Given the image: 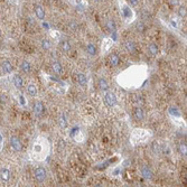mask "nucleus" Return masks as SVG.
Instances as JSON below:
<instances>
[{
    "label": "nucleus",
    "instance_id": "nucleus-1",
    "mask_svg": "<svg viewBox=\"0 0 187 187\" xmlns=\"http://www.w3.org/2000/svg\"><path fill=\"white\" fill-rule=\"evenodd\" d=\"M146 78V68L142 66H132L122 72L118 76L119 84L124 87H137L144 82Z\"/></svg>",
    "mask_w": 187,
    "mask_h": 187
},
{
    "label": "nucleus",
    "instance_id": "nucleus-2",
    "mask_svg": "<svg viewBox=\"0 0 187 187\" xmlns=\"http://www.w3.org/2000/svg\"><path fill=\"white\" fill-rule=\"evenodd\" d=\"M33 155L36 157V159H44L48 151V145L47 141L44 138H38L33 145Z\"/></svg>",
    "mask_w": 187,
    "mask_h": 187
},
{
    "label": "nucleus",
    "instance_id": "nucleus-3",
    "mask_svg": "<svg viewBox=\"0 0 187 187\" xmlns=\"http://www.w3.org/2000/svg\"><path fill=\"white\" fill-rule=\"evenodd\" d=\"M104 102L108 107H114L117 103H118V99H117V95L114 92L112 91H105L104 94Z\"/></svg>",
    "mask_w": 187,
    "mask_h": 187
},
{
    "label": "nucleus",
    "instance_id": "nucleus-4",
    "mask_svg": "<svg viewBox=\"0 0 187 187\" xmlns=\"http://www.w3.org/2000/svg\"><path fill=\"white\" fill-rule=\"evenodd\" d=\"M34 176L37 182L42 183L46 179V176H47V171L44 167H37L36 169L34 170Z\"/></svg>",
    "mask_w": 187,
    "mask_h": 187
},
{
    "label": "nucleus",
    "instance_id": "nucleus-5",
    "mask_svg": "<svg viewBox=\"0 0 187 187\" xmlns=\"http://www.w3.org/2000/svg\"><path fill=\"white\" fill-rule=\"evenodd\" d=\"M9 144H10V147H11L15 151H20V150L23 149L21 141L18 139L17 137H15V136L10 137V139H9Z\"/></svg>",
    "mask_w": 187,
    "mask_h": 187
},
{
    "label": "nucleus",
    "instance_id": "nucleus-6",
    "mask_svg": "<svg viewBox=\"0 0 187 187\" xmlns=\"http://www.w3.org/2000/svg\"><path fill=\"white\" fill-rule=\"evenodd\" d=\"M140 173H141V176L145 179H151L153 176V170L150 169L148 166H142L141 169H140Z\"/></svg>",
    "mask_w": 187,
    "mask_h": 187
},
{
    "label": "nucleus",
    "instance_id": "nucleus-7",
    "mask_svg": "<svg viewBox=\"0 0 187 187\" xmlns=\"http://www.w3.org/2000/svg\"><path fill=\"white\" fill-rule=\"evenodd\" d=\"M1 68H2V72L6 73V74H9V73H11L14 71V66L10 63V60H5L1 63Z\"/></svg>",
    "mask_w": 187,
    "mask_h": 187
},
{
    "label": "nucleus",
    "instance_id": "nucleus-8",
    "mask_svg": "<svg viewBox=\"0 0 187 187\" xmlns=\"http://www.w3.org/2000/svg\"><path fill=\"white\" fill-rule=\"evenodd\" d=\"M76 82L80 86L84 87V86L87 85V76L85 75L84 73H77L76 74Z\"/></svg>",
    "mask_w": 187,
    "mask_h": 187
},
{
    "label": "nucleus",
    "instance_id": "nucleus-9",
    "mask_svg": "<svg viewBox=\"0 0 187 187\" xmlns=\"http://www.w3.org/2000/svg\"><path fill=\"white\" fill-rule=\"evenodd\" d=\"M35 15H36V17L38 18V19H41V20H44L45 17H46L45 10H44V8L41 5H36L35 6Z\"/></svg>",
    "mask_w": 187,
    "mask_h": 187
},
{
    "label": "nucleus",
    "instance_id": "nucleus-10",
    "mask_svg": "<svg viewBox=\"0 0 187 187\" xmlns=\"http://www.w3.org/2000/svg\"><path fill=\"white\" fill-rule=\"evenodd\" d=\"M10 176H11V174H10V170L8 168L0 169V179L2 182H8L9 179H10Z\"/></svg>",
    "mask_w": 187,
    "mask_h": 187
},
{
    "label": "nucleus",
    "instance_id": "nucleus-11",
    "mask_svg": "<svg viewBox=\"0 0 187 187\" xmlns=\"http://www.w3.org/2000/svg\"><path fill=\"white\" fill-rule=\"evenodd\" d=\"M124 48H126V51L128 53H135L136 52V43L133 42V41H127V42L124 43Z\"/></svg>",
    "mask_w": 187,
    "mask_h": 187
},
{
    "label": "nucleus",
    "instance_id": "nucleus-12",
    "mask_svg": "<svg viewBox=\"0 0 187 187\" xmlns=\"http://www.w3.org/2000/svg\"><path fill=\"white\" fill-rule=\"evenodd\" d=\"M14 84H15V86L17 87L18 90H21L24 87V80H23V77L20 76V75H18V74H16L14 76Z\"/></svg>",
    "mask_w": 187,
    "mask_h": 187
},
{
    "label": "nucleus",
    "instance_id": "nucleus-13",
    "mask_svg": "<svg viewBox=\"0 0 187 187\" xmlns=\"http://www.w3.org/2000/svg\"><path fill=\"white\" fill-rule=\"evenodd\" d=\"M98 85H99V87H100L101 91H104V92H105V91L109 90V82H108V80L104 78V77H101V78L99 80Z\"/></svg>",
    "mask_w": 187,
    "mask_h": 187
},
{
    "label": "nucleus",
    "instance_id": "nucleus-14",
    "mask_svg": "<svg viewBox=\"0 0 187 187\" xmlns=\"http://www.w3.org/2000/svg\"><path fill=\"white\" fill-rule=\"evenodd\" d=\"M148 52L153 55V56H157L159 54V47L155 44V43H150L148 45Z\"/></svg>",
    "mask_w": 187,
    "mask_h": 187
},
{
    "label": "nucleus",
    "instance_id": "nucleus-15",
    "mask_svg": "<svg viewBox=\"0 0 187 187\" xmlns=\"http://www.w3.org/2000/svg\"><path fill=\"white\" fill-rule=\"evenodd\" d=\"M19 68H20V71L24 72V73H29L30 69H32V65H30V63H29L28 60H23V62L20 63Z\"/></svg>",
    "mask_w": 187,
    "mask_h": 187
},
{
    "label": "nucleus",
    "instance_id": "nucleus-16",
    "mask_svg": "<svg viewBox=\"0 0 187 187\" xmlns=\"http://www.w3.org/2000/svg\"><path fill=\"white\" fill-rule=\"evenodd\" d=\"M52 68H53L54 73L57 74V75H60V74L63 73V65L60 64V62H54V63L52 64Z\"/></svg>",
    "mask_w": 187,
    "mask_h": 187
},
{
    "label": "nucleus",
    "instance_id": "nucleus-17",
    "mask_svg": "<svg viewBox=\"0 0 187 187\" xmlns=\"http://www.w3.org/2000/svg\"><path fill=\"white\" fill-rule=\"evenodd\" d=\"M27 93L29 94L32 98H35V96H37V93H38V91H37V87H36V85L33 84V83H30V84H28L27 86Z\"/></svg>",
    "mask_w": 187,
    "mask_h": 187
},
{
    "label": "nucleus",
    "instance_id": "nucleus-18",
    "mask_svg": "<svg viewBox=\"0 0 187 187\" xmlns=\"http://www.w3.org/2000/svg\"><path fill=\"white\" fill-rule=\"evenodd\" d=\"M67 119L65 117L64 113H60V117H58V126H60L62 129H66L67 128Z\"/></svg>",
    "mask_w": 187,
    "mask_h": 187
},
{
    "label": "nucleus",
    "instance_id": "nucleus-19",
    "mask_svg": "<svg viewBox=\"0 0 187 187\" xmlns=\"http://www.w3.org/2000/svg\"><path fill=\"white\" fill-rule=\"evenodd\" d=\"M34 112L36 116H42L43 112H44V104L42 102H36L34 107Z\"/></svg>",
    "mask_w": 187,
    "mask_h": 187
},
{
    "label": "nucleus",
    "instance_id": "nucleus-20",
    "mask_svg": "<svg viewBox=\"0 0 187 187\" xmlns=\"http://www.w3.org/2000/svg\"><path fill=\"white\" fill-rule=\"evenodd\" d=\"M135 117L137 120H144L145 119V111L142 110V108L137 107L135 109Z\"/></svg>",
    "mask_w": 187,
    "mask_h": 187
},
{
    "label": "nucleus",
    "instance_id": "nucleus-21",
    "mask_svg": "<svg viewBox=\"0 0 187 187\" xmlns=\"http://www.w3.org/2000/svg\"><path fill=\"white\" fill-rule=\"evenodd\" d=\"M86 53H87L89 55H91V56H95V55H96V47H95V45L89 43V44L86 45Z\"/></svg>",
    "mask_w": 187,
    "mask_h": 187
},
{
    "label": "nucleus",
    "instance_id": "nucleus-22",
    "mask_svg": "<svg viewBox=\"0 0 187 187\" xmlns=\"http://www.w3.org/2000/svg\"><path fill=\"white\" fill-rule=\"evenodd\" d=\"M60 48H62V51L64 52V53H69L71 50H72V46H71V44L68 41H63V42L60 43Z\"/></svg>",
    "mask_w": 187,
    "mask_h": 187
},
{
    "label": "nucleus",
    "instance_id": "nucleus-23",
    "mask_svg": "<svg viewBox=\"0 0 187 187\" xmlns=\"http://www.w3.org/2000/svg\"><path fill=\"white\" fill-rule=\"evenodd\" d=\"M112 44H113V42L111 41L110 38H105V39L103 41V45H102L103 53H105V52L109 51V50H110V47L112 46Z\"/></svg>",
    "mask_w": 187,
    "mask_h": 187
},
{
    "label": "nucleus",
    "instance_id": "nucleus-24",
    "mask_svg": "<svg viewBox=\"0 0 187 187\" xmlns=\"http://www.w3.org/2000/svg\"><path fill=\"white\" fill-rule=\"evenodd\" d=\"M110 64L112 66H118L120 64V57L117 54H112L110 56Z\"/></svg>",
    "mask_w": 187,
    "mask_h": 187
},
{
    "label": "nucleus",
    "instance_id": "nucleus-25",
    "mask_svg": "<svg viewBox=\"0 0 187 187\" xmlns=\"http://www.w3.org/2000/svg\"><path fill=\"white\" fill-rule=\"evenodd\" d=\"M107 28L109 29V32L111 33H116V30H117V26H116V23H114V20H108L107 21Z\"/></svg>",
    "mask_w": 187,
    "mask_h": 187
},
{
    "label": "nucleus",
    "instance_id": "nucleus-26",
    "mask_svg": "<svg viewBox=\"0 0 187 187\" xmlns=\"http://www.w3.org/2000/svg\"><path fill=\"white\" fill-rule=\"evenodd\" d=\"M168 112H169V114L171 117H176V118H180V113H179V110L176 108V107H170L169 109H168Z\"/></svg>",
    "mask_w": 187,
    "mask_h": 187
},
{
    "label": "nucleus",
    "instance_id": "nucleus-27",
    "mask_svg": "<svg viewBox=\"0 0 187 187\" xmlns=\"http://www.w3.org/2000/svg\"><path fill=\"white\" fill-rule=\"evenodd\" d=\"M41 46H42V48L44 51H48V50H51L52 43L50 39H43L41 42Z\"/></svg>",
    "mask_w": 187,
    "mask_h": 187
},
{
    "label": "nucleus",
    "instance_id": "nucleus-28",
    "mask_svg": "<svg viewBox=\"0 0 187 187\" xmlns=\"http://www.w3.org/2000/svg\"><path fill=\"white\" fill-rule=\"evenodd\" d=\"M151 148H153V151L155 153H160L162 150V146L159 145L157 141H153V144H151Z\"/></svg>",
    "mask_w": 187,
    "mask_h": 187
},
{
    "label": "nucleus",
    "instance_id": "nucleus-29",
    "mask_svg": "<svg viewBox=\"0 0 187 187\" xmlns=\"http://www.w3.org/2000/svg\"><path fill=\"white\" fill-rule=\"evenodd\" d=\"M122 10H123V14L126 17H132V11L129 9L128 6H122Z\"/></svg>",
    "mask_w": 187,
    "mask_h": 187
},
{
    "label": "nucleus",
    "instance_id": "nucleus-30",
    "mask_svg": "<svg viewBox=\"0 0 187 187\" xmlns=\"http://www.w3.org/2000/svg\"><path fill=\"white\" fill-rule=\"evenodd\" d=\"M178 15L180 17H185L186 16V7L184 5L179 6V9H178Z\"/></svg>",
    "mask_w": 187,
    "mask_h": 187
},
{
    "label": "nucleus",
    "instance_id": "nucleus-31",
    "mask_svg": "<svg viewBox=\"0 0 187 187\" xmlns=\"http://www.w3.org/2000/svg\"><path fill=\"white\" fill-rule=\"evenodd\" d=\"M179 149H180V153H183L184 156H186V155H187V146L185 145V144L180 145V147H179Z\"/></svg>",
    "mask_w": 187,
    "mask_h": 187
},
{
    "label": "nucleus",
    "instance_id": "nucleus-32",
    "mask_svg": "<svg viewBox=\"0 0 187 187\" xmlns=\"http://www.w3.org/2000/svg\"><path fill=\"white\" fill-rule=\"evenodd\" d=\"M137 29H138V30H140V32H142V30L145 29V26H144V24H142V23H139V24L137 25Z\"/></svg>",
    "mask_w": 187,
    "mask_h": 187
},
{
    "label": "nucleus",
    "instance_id": "nucleus-33",
    "mask_svg": "<svg viewBox=\"0 0 187 187\" xmlns=\"http://www.w3.org/2000/svg\"><path fill=\"white\" fill-rule=\"evenodd\" d=\"M170 23H171V26H173V27H175V28H176V27H178V21H177V20L171 19V20H170Z\"/></svg>",
    "mask_w": 187,
    "mask_h": 187
},
{
    "label": "nucleus",
    "instance_id": "nucleus-34",
    "mask_svg": "<svg viewBox=\"0 0 187 187\" xmlns=\"http://www.w3.org/2000/svg\"><path fill=\"white\" fill-rule=\"evenodd\" d=\"M129 2H130L131 6H137L138 2H139V0H129Z\"/></svg>",
    "mask_w": 187,
    "mask_h": 187
},
{
    "label": "nucleus",
    "instance_id": "nucleus-35",
    "mask_svg": "<svg viewBox=\"0 0 187 187\" xmlns=\"http://www.w3.org/2000/svg\"><path fill=\"white\" fill-rule=\"evenodd\" d=\"M2 140H3V138H2V136H1V133H0V145L2 144Z\"/></svg>",
    "mask_w": 187,
    "mask_h": 187
},
{
    "label": "nucleus",
    "instance_id": "nucleus-36",
    "mask_svg": "<svg viewBox=\"0 0 187 187\" xmlns=\"http://www.w3.org/2000/svg\"><path fill=\"white\" fill-rule=\"evenodd\" d=\"M93 1H99V0H93Z\"/></svg>",
    "mask_w": 187,
    "mask_h": 187
}]
</instances>
